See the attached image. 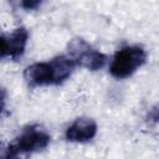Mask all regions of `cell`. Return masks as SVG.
<instances>
[{"mask_svg":"<svg viewBox=\"0 0 159 159\" xmlns=\"http://www.w3.org/2000/svg\"><path fill=\"white\" fill-rule=\"evenodd\" d=\"M76 66L68 55H61L50 61L35 62L27 66L24 71V78L31 87L61 84L72 75Z\"/></svg>","mask_w":159,"mask_h":159,"instance_id":"cell-1","label":"cell"},{"mask_svg":"<svg viewBox=\"0 0 159 159\" xmlns=\"http://www.w3.org/2000/svg\"><path fill=\"white\" fill-rule=\"evenodd\" d=\"M147 61V53L140 46H125L118 50L109 66V73L117 80L130 77Z\"/></svg>","mask_w":159,"mask_h":159,"instance_id":"cell-2","label":"cell"},{"mask_svg":"<svg viewBox=\"0 0 159 159\" xmlns=\"http://www.w3.org/2000/svg\"><path fill=\"white\" fill-rule=\"evenodd\" d=\"M51 137L37 127L26 128L6 148L5 158H15L21 154H29L45 149L50 144Z\"/></svg>","mask_w":159,"mask_h":159,"instance_id":"cell-3","label":"cell"},{"mask_svg":"<svg viewBox=\"0 0 159 159\" xmlns=\"http://www.w3.org/2000/svg\"><path fill=\"white\" fill-rule=\"evenodd\" d=\"M67 52L77 66L91 71L101 70L107 62V56L92 47L83 39H72L67 45Z\"/></svg>","mask_w":159,"mask_h":159,"instance_id":"cell-4","label":"cell"},{"mask_svg":"<svg viewBox=\"0 0 159 159\" xmlns=\"http://www.w3.org/2000/svg\"><path fill=\"white\" fill-rule=\"evenodd\" d=\"M29 40V32L25 27H17L9 34L1 36V57L16 60L25 52Z\"/></svg>","mask_w":159,"mask_h":159,"instance_id":"cell-5","label":"cell"},{"mask_svg":"<svg viewBox=\"0 0 159 159\" xmlns=\"http://www.w3.org/2000/svg\"><path fill=\"white\" fill-rule=\"evenodd\" d=\"M97 133V123L91 118H77L65 133L68 142L83 143L94 138Z\"/></svg>","mask_w":159,"mask_h":159,"instance_id":"cell-6","label":"cell"},{"mask_svg":"<svg viewBox=\"0 0 159 159\" xmlns=\"http://www.w3.org/2000/svg\"><path fill=\"white\" fill-rule=\"evenodd\" d=\"M10 1L16 2L24 10H34L39 7L43 0H10Z\"/></svg>","mask_w":159,"mask_h":159,"instance_id":"cell-7","label":"cell"},{"mask_svg":"<svg viewBox=\"0 0 159 159\" xmlns=\"http://www.w3.org/2000/svg\"><path fill=\"white\" fill-rule=\"evenodd\" d=\"M148 119L153 123H159V104L152 108V111L148 114Z\"/></svg>","mask_w":159,"mask_h":159,"instance_id":"cell-8","label":"cell"}]
</instances>
